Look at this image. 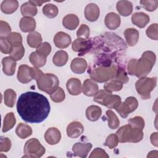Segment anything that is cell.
Listing matches in <instances>:
<instances>
[{
	"label": "cell",
	"instance_id": "6da1fadb",
	"mask_svg": "<svg viewBox=\"0 0 158 158\" xmlns=\"http://www.w3.org/2000/svg\"><path fill=\"white\" fill-rule=\"evenodd\" d=\"M49 102L44 95L36 92L22 93L17 103V110L21 118L30 123L44 121L50 112Z\"/></svg>",
	"mask_w": 158,
	"mask_h": 158
},
{
	"label": "cell",
	"instance_id": "7a4b0ae2",
	"mask_svg": "<svg viewBox=\"0 0 158 158\" xmlns=\"http://www.w3.org/2000/svg\"><path fill=\"white\" fill-rule=\"evenodd\" d=\"M155 54L150 51H145L138 60L131 59L128 64L127 71L129 75L138 78L146 77L151 70L156 62Z\"/></svg>",
	"mask_w": 158,
	"mask_h": 158
},
{
	"label": "cell",
	"instance_id": "3957f363",
	"mask_svg": "<svg viewBox=\"0 0 158 158\" xmlns=\"http://www.w3.org/2000/svg\"><path fill=\"white\" fill-rule=\"evenodd\" d=\"M120 143H138L143 138V130L125 125L121 127L116 132Z\"/></svg>",
	"mask_w": 158,
	"mask_h": 158
},
{
	"label": "cell",
	"instance_id": "277c9868",
	"mask_svg": "<svg viewBox=\"0 0 158 158\" xmlns=\"http://www.w3.org/2000/svg\"><path fill=\"white\" fill-rule=\"evenodd\" d=\"M117 67L115 65L111 66L99 65L97 67L89 69L90 77L94 81L103 83L114 79L117 73Z\"/></svg>",
	"mask_w": 158,
	"mask_h": 158
},
{
	"label": "cell",
	"instance_id": "5b68a950",
	"mask_svg": "<svg viewBox=\"0 0 158 158\" xmlns=\"http://www.w3.org/2000/svg\"><path fill=\"white\" fill-rule=\"evenodd\" d=\"M93 101L105 106L109 109H116L121 102L120 96L112 94V92L106 89H102L98 92L94 96Z\"/></svg>",
	"mask_w": 158,
	"mask_h": 158
},
{
	"label": "cell",
	"instance_id": "8992f818",
	"mask_svg": "<svg viewBox=\"0 0 158 158\" xmlns=\"http://www.w3.org/2000/svg\"><path fill=\"white\" fill-rule=\"evenodd\" d=\"M39 89L48 94H52L59 87V81L57 76L52 73H43L37 80Z\"/></svg>",
	"mask_w": 158,
	"mask_h": 158
},
{
	"label": "cell",
	"instance_id": "52a82bcc",
	"mask_svg": "<svg viewBox=\"0 0 158 158\" xmlns=\"http://www.w3.org/2000/svg\"><path fill=\"white\" fill-rule=\"evenodd\" d=\"M157 79L156 77H141L135 83L136 91L143 99H149L150 93L156 86Z\"/></svg>",
	"mask_w": 158,
	"mask_h": 158
},
{
	"label": "cell",
	"instance_id": "ba28073f",
	"mask_svg": "<svg viewBox=\"0 0 158 158\" xmlns=\"http://www.w3.org/2000/svg\"><path fill=\"white\" fill-rule=\"evenodd\" d=\"M45 151V148L37 139L31 138L25 144L23 157L38 158L41 157Z\"/></svg>",
	"mask_w": 158,
	"mask_h": 158
},
{
	"label": "cell",
	"instance_id": "9c48e42d",
	"mask_svg": "<svg viewBox=\"0 0 158 158\" xmlns=\"http://www.w3.org/2000/svg\"><path fill=\"white\" fill-rule=\"evenodd\" d=\"M138 106V102L135 97L130 96L125 99V101L121 102L115 109L116 111L123 118H126L131 112L135 111Z\"/></svg>",
	"mask_w": 158,
	"mask_h": 158
},
{
	"label": "cell",
	"instance_id": "30bf717a",
	"mask_svg": "<svg viewBox=\"0 0 158 158\" xmlns=\"http://www.w3.org/2000/svg\"><path fill=\"white\" fill-rule=\"evenodd\" d=\"M92 45L91 40L88 39L77 38L72 44V48L73 51L79 52L78 56H83L87 52Z\"/></svg>",
	"mask_w": 158,
	"mask_h": 158
},
{
	"label": "cell",
	"instance_id": "8fae6325",
	"mask_svg": "<svg viewBox=\"0 0 158 158\" xmlns=\"http://www.w3.org/2000/svg\"><path fill=\"white\" fill-rule=\"evenodd\" d=\"M71 37L66 33L59 31L54 37V43L56 47L60 49L67 48L71 43Z\"/></svg>",
	"mask_w": 158,
	"mask_h": 158
},
{
	"label": "cell",
	"instance_id": "7c38bea8",
	"mask_svg": "<svg viewBox=\"0 0 158 158\" xmlns=\"http://www.w3.org/2000/svg\"><path fill=\"white\" fill-rule=\"evenodd\" d=\"M92 148V144L90 143H77L72 147V151L74 156L80 157H86Z\"/></svg>",
	"mask_w": 158,
	"mask_h": 158
},
{
	"label": "cell",
	"instance_id": "4fadbf2b",
	"mask_svg": "<svg viewBox=\"0 0 158 158\" xmlns=\"http://www.w3.org/2000/svg\"><path fill=\"white\" fill-rule=\"evenodd\" d=\"M44 139L46 141L51 145L57 144L61 139V133L56 127L48 128L44 133Z\"/></svg>",
	"mask_w": 158,
	"mask_h": 158
},
{
	"label": "cell",
	"instance_id": "5bb4252c",
	"mask_svg": "<svg viewBox=\"0 0 158 158\" xmlns=\"http://www.w3.org/2000/svg\"><path fill=\"white\" fill-rule=\"evenodd\" d=\"M84 131L83 125L77 121L70 123L67 127V135L69 137L76 138L80 136Z\"/></svg>",
	"mask_w": 158,
	"mask_h": 158
},
{
	"label": "cell",
	"instance_id": "9a60e30c",
	"mask_svg": "<svg viewBox=\"0 0 158 158\" xmlns=\"http://www.w3.org/2000/svg\"><path fill=\"white\" fill-rule=\"evenodd\" d=\"M100 10L99 7L94 3H89L85 8V17L89 22H94L99 17Z\"/></svg>",
	"mask_w": 158,
	"mask_h": 158
},
{
	"label": "cell",
	"instance_id": "2e32d148",
	"mask_svg": "<svg viewBox=\"0 0 158 158\" xmlns=\"http://www.w3.org/2000/svg\"><path fill=\"white\" fill-rule=\"evenodd\" d=\"M83 93L87 96H94L99 91L98 84L92 79L88 78L85 80L82 87Z\"/></svg>",
	"mask_w": 158,
	"mask_h": 158
},
{
	"label": "cell",
	"instance_id": "e0dca14e",
	"mask_svg": "<svg viewBox=\"0 0 158 158\" xmlns=\"http://www.w3.org/2000/svg\"><path fill=\"white\" fill-rule=\"evenodd\" d=\"M3 72L8 76L14 74L16 68V60L10 56L5 57L2 60Z\"/></svg>",
	"mask_w": 158,
	"mask_h": 158
},
{
	"label": "cell",
	"instance_id": "ac0fdd59",
	"mask_svg": "<svg viewBox=\"0 0 158 158\" xmlns=\"http://www.w3.org/2000/svg\"><path fill=\"white\" fill-rule=\"evenodd\" d=\"M66 87L69 94L73 96L80 94L82 91L81 81L79 79L76 78L69 79L66 83Z\"/></svg>",
	"mask_w": 158,
	"mask_h": 158
},
{
	"label": "cell",
	"instance_id": "d6986e66",
	"mask_svg": "<svg viewBox=\"0 0 158 158\" xmlns=\"http://www.w3.org/2000/svg\"><path fill=\"white\" fill-rule=\"evenodd\" d=\"M104 22L107 28L109 30H115L120 25V17L116 13L109 12L106 15Z\"/></svg>",
	"mask_w": 158,
	"mask_h": 158
},
{
	"label": "cell",
	"instance_id": "ffe728a7",
	"mask_svg": "<svg viewBox=\"0 0 158 158\" xmlns=\"http://www.w3.org/2000/svg\"><path fill=\"white\" fill-rule=\"evenodd\" d=\"M149 17L144 12H135L131 16L132 23L139 28H144L149 22Z\"/></svg>",
	"mask_w": 158,
	"mask_h": 158
},
{
	"label": "cell",
	"instance_id": "44dd1931",
	"mask_svg": "<svg viewBox=\"0 0 158 158\" xmlns=\"http://www.w3.org/2000/svg\"><path fill=\"white\" fill-rule=\"evenodd\" d=\"M17 79L22 83H28L31 81L30 67L27 65H21L19 67L17 72Z\"/></svg>",
	"mask_w": 158,
	"mask_h": 158
},
{
	"label": "cell",
	"instance_id": "7402d4cb",
	"mask_svg": "<svg viewBox=\"0 0 158 158\" xmlns=\"http://www.w3.org/2000/svg\"><path fill=\"white\" fill-rule=\"evenodd\" d=\"M87 68L86 61L82 58L73 59L70 64V69L72 71L77 74H81L84 73Z\"/></svg>",
	"mask_w": 158,
	"mask_h": 158
},
{
	"label": "cell",
	"instance_id": "603a6c76",
	"mask_svg": "<svg viewBox=\"0 0 158 158\" xmlns=\"http://www.w3.org/2000/svg\"><path fill=\"white\" fill-rule=\"evenodd\" d=\"M116 9L120 15L127 17L130 15L133 10V5L128 1H119L117 2Z\"/></svg>",
	"mask_w": 158,
	"mask_h": 158
},
{
	"label": "cell",
	"instance_id": "cb8c5ba5",
	"mask_svg": "<svg viewBox=\"0 0 158 158\" xmlns=\"http://www.w3.org/2000/svg\"><path fill=\"white\" fill-rule=\"evenodd\" d=\"M124 36L127 44L130 46H133L138 41L139 32L135 28H129L124 31Z\"/></svg>",
	"mask_w": 158,
	"mask_h": 158
},
{
	"label": "cell",
	"instance_id": "d4e9b609",
	"mask_svg": "<svg viewBox=\"0 0 158 158\" xmlns=\"http://www.w3.org/2000/svg\"><path fill=\"white\" fill-rule=\"evenodd\" d=\"M19 27L23 32H31L36 28V21L32 17H23L20 21Z\"/></svg>",
	"mask_w": 158,
	"mask_h": 158
},
{
	"label": "cell",
	"instance_id": "484cf974",
	"mask_svg": "<svg viewBox=\"0 0 158 158\" xmlns=\"http://www.w3.org/2000/svg\"><path fill=\"white\" fill-rule=\"evenodd\" d=\"M62 25L65 28L69 30H73L78 26L79 19L75 14H68L63 18Z\"/></svg>",
	"mask_w": 158,
	"mask_h": 158
},
{
	"label": "cell",
	"instance_id": "4316f807",
	"mask_svg": "<svg viewBox=\"0 0 158 158\" xmlns=\"http://www.w3.org/2000/svg\"><path fill=\"white\" fill-rule=\"evenodd\" d=\"M19 7V2L16 0H5L1 5V11L6 14H10L16 11Z\"/></svg>",
	"mask_w": 158,
	"mask_h": 158
},
{
	"label": "cell",
	"instance_id": "83f0119b",
	"mask_svg": "<svg viewBox=\"0 0 158 158\" xmlns=\"http://www.w3.org/2000/svg\"><path fill=\"white\" fill-rule=\"evenodd\" d=\"M102 110L101 107L98 106H89L86 110V118L91 122L98 120L100 118Z\"/></svg>",
	"mask_w": 158,
	"mask_h": 158
},
{
	"label": "cell",
	"instance_id": "f1b7e54d",
	"mask_svg": "<svg viewBox=\"0 0 158 158\" xmlns=\"http://www.w3.org/2000/svg\"><path fill=\"white\" fill-rule=\"evenodd\" d=\"M42 42V37L40 33L38 31L30 32L27 36V43L33 48H38Z\"/></svg>",
	"mask_w": 158,
	"mask_h": 158
},
{
	"label": "cell",
	"instance_id": "f546056e",
	"mask_svg": "<svg viewBox=\"0 0 158 158\" xmlns=\"http://www.w3.org/2000/svg\"><path fill=\"white\" fill-rule=\"evenodd\" d=\"M20 11L23 17H32L37 14V8L29 1L23 3L20 7Z\"/></svg>",
	"mask_w": 158,
	"mask_h": 158
},
{
	"label": "cell",
	"instance_id": "4dcf8cb0",
	"mask_svg": "<svg viewBox=\"0 0 158 158\" xmlns=\"http://www.w3.org/2000/svg\"><path fill=\"white\" fill-rule=\"evenodd\" d=\"M68 60L67 53L62 50L58 51L54 55L52 58V62L55 65L58 67H62L66 64Z\"/></svg>",
	"mask_w": 158,
	"mask_h": 158
},
{
	"label": "cell",
	"instance_id": "1f68e13d",
	"mask_svg": "<svg viewBox=\"0 0 158 158\" xmlns=\"http://www.w3.org/2000/svg\"><path fill=\"white\" fill-rule=\"evenodd\" d=\"M15 133L19 138L25 139L32 134V129L29 125L20 123L16 128Z\"/></svg>",
	"mask_w": 158,
	"mask_h": 158
},
{
	"label": "cell",
	"instance_id": "d6a6232c",
	"mask_svg": "<svg viewBox=\"0 0 158 158\" xmlns=\"http://www.w3.org/2000/svg\"><path fill=\"white\" fill-rule=\"evenodd\" d=\"M16 119L13 112L7 113L4 117L2 125V132H7V131L12 129L15 125Z\"/></svg>",
	"mask_w": 158,
	"mask_h": 158
},
{
	"label": "cell",
	"instance_id": "836d02e7",
	"mask_svg": "<svg viewBox=\"0 0 158 158\" xmlns=\"http://www.w3.org/2000/svg\"><path fill=\"white\" fill-rule=\"evenodd\" d=\"M29 60L35 67L39 68L45 65L46 62V57L39 55L35 51L31 53L29 56Z\"/></svg>",
	"mask_w": 158,
	"mask_h": 158
},
{
	"label": "cell",
	"instance_id": "e575fe53",
	"mask_svg": "<svg viewBox=\"0 0 158 158\" xmlns=\"http://www.w3.org/2000/svg\"><path fill=\"white\" fill-rule=\"evenodd\" d=\"M17 94L12 89H7L4 93V101L5 104L9 107L14 106L16 100Z\"/></svg>",
	"mask_w": 158,
	"mask_h": 158
},
{
	"label": "cell",
	"instance_id": "d590c367",
	"mask_svg": "<svg viewBox=\"0 0 158 158\" xmlns=\"http://www.w3.org/2000/svg\"><path fill=\"white\" fill-rule=\"evenodd\" d=\"M106 115L107 116L109 127L112 130L118 128L120 125V121L115 114L111 110H107L106 111Z\"/></svg>",
	"mask_w": 158,
	"mask_h": 158
},
{
	"label": "cell",
	"instance_id": "8d00e7d4",
	"mask_svg": "<svg viewBox=\"0 0 158 158\" xmlns=\"http://www.w3.org/2000/svg\"><path fill=\"white\" fill-rule=\"evenodd\" d=\"M123 83L116 79L110 80L104 85V88L109 91H118L122 89Z\"/></svg>",
	"mask_w": 158,
	"mask_h": 158
},
{
	"label": "cell",
	"instance_id": "74e56055",
	"mask_svg": "<svg viewBox=\"0 0 158 158\" xmlns=\"http://www.w3.org/2000/svg\"><path fill=\"white\" fill-rule=\"evenodd\" d=\"M59 10L56 6L52 4H47L43 8V13L48 18H54L57 16Z\"/></svg>",
	"mask_w": 158,
	"mask_h": 158
},
{
	"label": "cell",
	"instance_id": "f35d334b",
	"mask_svg": "<svg viewBox=\"0 0 158 158\" xmlns=\"http://www.w3.org/2000/svg\"><path fill=\"white\" fill-rule=\"evenodd\" d=\"M25 49L23 45L21 44L17 46H12L9 55L16 60H19L23 57Z\"/></svg>",
	"mask_w": 158,
	"mask_h": 158
},
{
	"label": "cell",
	"instance_id": "ab89813d",
	"mask_svg": "<svg viewBox=\"0 0 158 158\" xmlns=\"http://www.w3.org/2000/svg\"><path fill=\"white\" fill-rule=\"evenodd\" d=\"M6 38L12 47L22 44V37L21 35L17 32L10 33Z\"/></svg>",
	"mask_w": 158,
	"mask_h": 158
},
{
	"label": "cell",
	"instance_id": "60d3db41",
	"mask_svg": "<svg viewBox=\"0 0 158 158\" xmlns=\"http://www.w3.org/2000/svg\"><path fill=\"white\" fill-rule=\"evenodd\" d=\"M51 99L55 102H60L65 99V94L63 89L60 87H58L57 89L50 94Z\"/></svg>",
	"mask_w": 158,
	"mask_h": 158
},
{
	"label": "cell",
	"instance_id": "b9f144b4",
	"mask_svg": "<svg viewBox=\"0 0 158 158\" xmlns=\"http://www.w3.org/2000/svg\"><path fill=\"white\" fill-rule=\"evenodd\" d=\"M51 51V46L48 42H44L36 48V52L40 56L46 57Z\"/></svg>",
	"mask_w": 158,
	"mask_h": 158
},
{
	"label": "cell",
	"instance_id": "7bdbcfd3",
	"mask_svg": "<svg viewBox=\"0 0 158 158\" xmlns=\"http://www.w3.org/2000/svg\"><path fill=\"white\" fill-rule=\"evenodd\" d=\"M139 2L144 9L149 12L154 11L158 6V1L157 0H141Z\"/></svg>",
	"mask_w": 158,
	"mask_h": 158
},
{
	"label": "cell",
	"instance_id": "ee69618b",
	"mask_svg": "<svg viewBox=\"0 0 158 158\" xmlns=\"http://www.w3.org/2000/svg\"><path fill=\"white\" fill-rule=\"evenodd\" d=\"M128 124L135 128H138L141 130H143L144 127V120L139 116H136L131 118L128 120Z\"/></svg>",
	"mask_w": 158,
	"mask_h": 158
},
{
	"label": "cell",
	"instance_id": "f6af8a7d",
	"mask_svg": "<svg viewBox=\"0 0 158 158\" xmlns=\"http://www.w3.org/2000/svg\"><path fill=\"white\" fill-rule=\"evenodd\" d=\"M118 142L119 141L117 135L110 134L107 137L104 144L106 146H107L109 149H114L118 145Z\"/></svg>",
	"mask_w": 158,
	"mask_h": 158
},
{
	"label": "cell",
	"instance_id": "bcb514c9",
	"mask_svg": "<svg viewBox=\"0 0 158 158\" xmlns=\"http://www.w3.org/2000/svg\"><path fill=\"white\" fill-rule=\"evenodd\" d=\"M158 25L157 23H153L151 24L146 30V33L148 37L149 38L154 40H158Z\"/></svg>",
	"mask_w": 158,
	"mask_h": 158
},
{
	"label": "cell",
	"instance_id": "7dc6e473",
	"mask_svg": "<svg viewBox=\"0 0 158 158\" xmlns=\"http://www.w3.org/2000/svg\"><path fill=\"white\" fill-rule=\"evenodd\" d=\"M89 27L85 25L82 24L80 27L79 29L77 30V36L78 38H83V39H88L89 36Z\"/></svg>",
	"mask_w": 158,
	"mask_h": 158
},
{
	"label": "cell",
	"instance_id": "c3c4849f",
	"mask_svg": "<svg viewBox=\"0 0 158 158\" xmlns=\"http://www.w3.org/2000/svg\"><path fill=\"white\" fill-rule=\"evenodd\" d=\"M11 28L6 22L0 21V38H7L10 33Z\"/></svg>",
	"mask_w": 158,
	"mask_h": 158
},
{
	"label": "cell",
	"instance_id": "681fc988",
	"mask_svg": "<svg viewBox=\"0 0 158 158\" xmlns=\"http://www.w3.org/2000/svg\"><path fill=\"white\" fill-rule=\"evenodd\" d=\"M114 79H116L117 80L120 81L121 82L123 83V84L127 83L129 80V78L127 76V74L125 70H124V69L120 68V67H118L117 69L116 75Z\"/></svg>",
	"mask_w": 158,
	"mask_h": 158
},
{
	"label": "cell",
	"instance_id": "f907efd6",
	"mask_svg": "<svg viewBox=\"0 0 158 158\" xmlns=\"http://www.w3.org/2000/svg\"><path fill=\"white\" fill-rule=\"evenodd\" d=\"M1 51L4 54H9L12 46L10 44L6 38H0Z\"/></svg>",
	"mask_w": 158,
	"mask_h": 158
},
{
	"label": "cell",
	"instance_id": "816d5d0a",
	"mask_svg": "<svg viewBox=\"0 0 158 158\" xmlns=\"http://www.w3.org/2000/svg\"><path fill=\"white\" fill-rule=\"evenodd\" d=\"M11 141L8 138L1 137L0 143V151L1 152H7L11 148Z\"/></svg>",
	"mask_w": 158,
	"mask_h": 158
},
{
	"label": "cell",
	"instance_id": "f5cc1de1",
	"mask_svg": "<svg viewBox=\"0 0 158 158\" xmlns=\"http://www.w3.org/2000/svg\"><path fill=\"white\" fill-rule=\"evenodd\" d=\"M90 158H98V157H101V158H108L109 155L106 153V152L100 148H95L91 152V155L89 156Z\"/></svg>",
	"mask_w": 158,
	"mask_h": 158
},
{
	"label": "cell",
	"instance_id": "db71d44e",
	"mask_svg": "<svg viewBox=\"0 0 158 158\" xmlns=\"http://www.w3.org/2000/svg\"><path fill=\"white\" fill-rule=\"evenodd\" d=\"M30 70L32 80H37L43 74V72L41 70L36 67H30Z\"/></svg>",
	"mask_w": 158,
	"mask_h": 158
},
{
	"label": "cell",
	"instance_id": "11a10c76",
	"mask_svg": "<svg viewBox=\"0 0 158 158\" xmlns=\"http://www.w3.org/2000/svg\"><path fill=\"white\" fill-rule=\"evenodd\" d=\"M151 142L152 144L157 147L158 146V141H157V132L153 133L151 135Z\"/></svg>",
	"mask_w": 158,
	"mask_h": 158
},
{
	"label": "cell",
	"instance_id": "9f6ffc18",
	"mask_svg": "<svg viewBox=\"0 0 158 158\" xmlns=\"http://www.w3.org/2000/svg\"><path fill=\"white\" fill-rule=\"evenodd\" d=\"M29 2L35 6H41L43 3L50 2V1H36V0H35V1H29Z\"/></svg>",
	"mask_w": 158,
	"mask_h": 158
}]
</instances>
